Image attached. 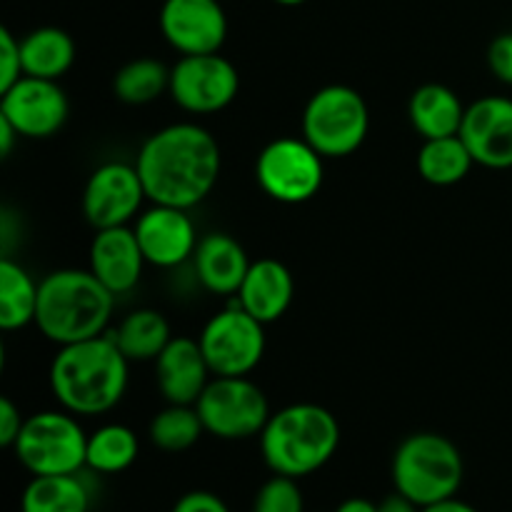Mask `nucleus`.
Masks as SVG:
<instances>
[{
	"label": "nucleus",
	"instance_id": "1",
	"mask_svg": "<svg viewBox=\"0 0 512 512\" xmlns=\"http://www.w3.org/2000/svg\"><path fill=\"white\" fill-rule=\"evenodd\" d=\"M135 168L150 203L190 210L218 185L223 155L208 128L198 123H173L145 138Z\"/></svg>",
	"mask_w": 512,
	"mask_h": 512
},
{
	"label": "nucleus",
	"instance_id": "2",
	"mask_svg": "<svg viewBox=\"0 0 512 512\" xmlns=\"http://www.w3.org/2000/svg\"><path fill=\"white\" fill-rule=\"evenodd\" d=\"M50 393L58 405L78 418L105 415L125 398L130 360L110 333L63 345L48 370Z\"/></svg>",
	"mask_w": 512,
	"mask_h": 512
},
{
	"label": "nucleus",
	"instance_id": "3",
	"mask_svg": "<svg viewBox=\"0 0 512 512\" xmlns=\"http://www.w3.org/2000/svg\"><path fill=\"white\" fill-rule=\"evenodd\" d=\"M113 310L115 295L90 270L60 268L40 280L35 328L63 348L108 333Z\"/></svg>",
	"mask_w": 512,
	"mask_h": 512
},
{
	"label": "nucleus",
	"instance_id": "4",
	"mask_svg": "<svg viewBox=\"0 0 512 512\" xmlns=\"http://www.w3.org/2000/svg\"><path fill=\"white\" fill-rule=\"evenodd\" d=\"M258 438L270 473L303 480L323 470L338 453L340 423L323 405L293 403L270 415Z\"/></svg>",
	"mask_w": 512,
	"mask_h": 512
},
{
	"label": "nucleus",
	"instance_id": "5",
	"mask_svg": "<svg viewBox=\"0 0 512 512\" xmlns=\"http://www.w3.org/2000/svg\"><path fill=\"white\" fill-rule=\"evenodd\" d=\"M395 493L420 508L458 495L465 480L460 448L440 433H413L395 448L390 463Z\"/></svg>",
	"mask_w": 512,
	"mask_h": 512
},
{
	"label": "nucleus",
	"instance_id": "6",
	"mask_svg": "<svg viewBox=\"0 0 512 512\" xmlns=\"http://www.w3.org/2000/svg\"><path fill=\"white\" fill-rule=\"evenodd\" d=\"M13 453L30 475L83 473L88 433L68 410H40L25 418Z\"/></svg>",
	"mask_w": 512,
	"mask_h": 512
},
{
	"label": "nucleus",
	"instance_id": "7",
	"mask_svg": "<svg viewBox=\"0 0 512 512\" xmlns=\"http://www.w3.org/2000/svg\"><path fill=\"white\" fill-rule=\"evenodd\" d=\"M370 130V110L363 95L350 85H325L315 90L303 110V138L323 155L338 160L353 155Z\"/></svg>",
	"mask_w": 512,
	"mask_h": 512
},
{
	"label": "nucleus",
	"instance_id": "8",
	"mask_svg": "<svg viewBox=\"0 0 512 512\" xmlns=\"http://www.w3.org/2000/svg\"><path fill=\"white\" fill-rule=\"evenodd\" d=\"M228 300L200 330L198 343L215 378H245L265 355V325L243 310L235 295Z\"/></svg>",
	"mask_w": 512,
	"mask_h": 512
},
{
	"label": "nucleus",
	"instance_id": "9",
	"mask_svg": "<svg viewBox=\"0 0 512 512\" xmlns=\"http://www.w3.org/2000/svg\"><path fill=\"white\" fill-rule=\"evenodd\" d=\"M255 180L278 203H308L323 188L325 158L305 138H275L255 160Z\"/></svg>",
	"mask_w": 512,
	"mask_h": 512
},
{
	"label": "nucleus",
	"instance_id": "10",
	"mask_svg": "<svg viewBox=\"0 0 512 512\" xmlns=\"http://www.w3.org/2000/svg\"><path fill=\"white\" fill-rule=\"evenodd\" d=\"M205 433L220 440H248L263 433L270 410L263 390L245 378H215L195 403Z\"/></svg>",
	"mask_w": 512,
	"mask_h": 512
},
{
	"label": "nucleus",
	"instance_id": "11",
	"mask_svg": "<svg viewBox=\"0 0 512 512\" xmlns=\"http://www.w3.org/2000/svg\"><path fill=\"white\" fill-rule=\"evenodd\" d=\"M240 93V73L220 53L180 55L170 68L168 95L180 110L213 115L228 108Z\"/></svg>",
	"mask_w": 512,
	"mask_h": 512
},
{
	"label": "nucleus",
	"instance_id": "12",
	"mask_svg": "<svg viewBox=\"0 0 512 512\" xmlns=\"http://www.w3.org/2000/svg\"><path fill=\"white\" fill-rule=\"evenodd\" d=\"M148 200L135 163L108 160L90 173L83 188V215L95 230L120 228L143 213Z\"/></svg>",
	"mask_w": 512,
	"mask_h": 512
},
{
	"label": "nucleus",
	"instance_id": "13",
	"mask_svg": "<svg viewBox=\"0 0 512 512\" xmlns=\"http://www.w3.org/2000/svg\"><path fill=\"white\" fill-rule=\"evenodd\" d=\"M0 115L18 130L20 138H53L68 123L70 103L58 80L23 75L0 93Z\"/></svg>",
	"mask_w": 512,
	"mask_h": 512
},
{
	"label": "nucleus",
	"instance_id": "14",
	"mask_svg": "<svg viewBox=\"0 0 512 512\" xmlns=\"http://www.w3.org/2000/svg\"><path fill=\"white\" fill-rule=\"evenodd\" d=\"M160 33L180 55L220 53L228 40V15L220 0H163Z\"/></svg>",
	"mask_w": 512,
	"mask_h": 512
},
{
	"label": "nucleus",
	"instance_id": "15",
	"mask_svg": "<svg viewBox=\"0 0 512 512\" xmlns=\"http://www.w3.org/2000/svg\"><path fill=\"white\" fill-rule=\"evenodd\" d=\"M135 238L145 255V263L160 270L180 268L183 263L193 260L198 248V228L185 208L173 205L150 203L143 213L135 218Z\"/></svg>",
	"mask_w": 512,
	"mask_h": 512
},
{
	"label": "nucleus",
	"instance_id": "16",
	"mask_svg": "<svg viewBox=\"0 0 512 512\" xmlns=\"http://www.w3.org/2000/svg\"><path fill=\"white\" fill-rule=\"evenodd\" d=\"M460 138L475 165L490 170L512 168V98L485 95L465 110Z\"/></svg>",
	"mask_w": 512,
	"mask_h": 512
},
{
	"label": "nucleus",
	"instance_id": "17",
	"mask_svg": "<svg viewBox=\"0 0 512 512\" xmlns=\"http://www.w3.org/2000/svg\"><path fill=\"white\" fill-rule=\"evenodd\" d=\"M145 265L148 263L130 225L95 230L88 253V270L115 298L130 293L140 283Z\"/></svg>",
	"mask_w": 512,
	"mask_h": 512
},
{
	"label": "nucleus",
	"instance_id": "18",
	"mask_svg": "<svg viewBox=\"0 0 512 512\" xmlns=\"http://www.w3.org/2000/svg\"><path fill=\"white\" fill-rule=\"evenodd\" d=\"M210 380H213V373L195 338L175 335L155 360V383L165 403L195 405Z\"/></svg>",
	"mask_w": 512,
	"mask_h": 512
},
{
	"label": "nucleus",
	"instance_id": "19",
	"mask_svg": "<svg viewBox=\"0 0 512 512\" xmlns=\"http://www.w3.org/2000/svg\"><path fill=\"white\" fill-rule=\"evenodd\" d=\"M250 263L240 240L228 233H208L200 238L198 248L193 253V268L198 275L200 285L208 293L220 295V298H233L238 295L245 275H248Z\"/></svg>",
	"mask_w": 512,
	"mask_h": 512
},
{
	"label": "nucleus",
	"instance_id": "20",
	"mask_svg": "<svg viewBox=\"0 0 512 512\" xmlns=\"http://www.w3.org/2000/svg\"><path fill=\"white\" fill-rule=\"evenodd\" d=\"M293 295L295 280L288 265L275 258H260L250 263L248 275H245L235 298L255 320L270 325L288 313Z\"/></svg>",
	"mask_w": 512,
	"mask_h": 512
},
{
	"label": "nucleus",
	"instance_id": "21",
	"mask_svg": "<svg viewBox=\"0 0 512 512\" xmlns=\"http://www.w3.org/2000/svg\"><path fill=\"white\" fill-rule=\"evenodd\" d=\"M468 105L453 88L443 83H425L410 95L408 118L423 140L460 135Z\"/></svg>",
	"mask_w": 512,
	"mask_h": 512
},
{
	"label": "nucleus",
	"instance_id": "22",
	"mask_svg": "<svg viewBox=\"0 0 512 512\" xmlns=\"http://www.w3.org/2000/svg\"><path fill=\"white\" fill-rule=\"evenodd\" d=\"M110 338L130 363H155L175 335L160 310L138 308L125 315L118 328L110 330Z\"/></svg>",
	"mask_w": 512,
	"mask_h": 512
},
{
	"label": "nucleus",
	"instance_id": "23",
	"mask_svg": "<svg viewBox=\"0 0 512 512\" xmlns=\"http://www.w3.org/2000/svg\"><path fill=\"white\" fill-rule=\"evenodd\" d=\"M23 75L43 80H60L75 63V40L55 25L30 30L20 38Z\"/></svg>",
	"mask_w": 512,
	"mask_h": 512
},
{
	"label": "nucleus",
	"instance_id": "24",
	"mask_svg": "<svg viewBox=\"0 0 512 512\" xmlns=\"http://www.w3.org/2000/svg\"><path fill=\"white\" fill-rule=\"evenodd\" d=\"M93 490L83 473L33 475L20 495V512H90Z\"/></svg>",
	"mask_w": 512,
	"mask_h": 512
},
{
	"label": "nucleus",
	"instance_id": "25",
	"mask_svg": "<svg viewBox=\"0 0 512 512\" xmlns=\"http://www.w3.org/2000/svg\"><path fill=\"white\" fill-rule=\"evenodd\" d=\"M38 290L40 283H35L33 275L18 260L10 255L0 260V328L5 333L23 330L25 325L35 323Z\"/></svg>",
	"mask_w": 512,
	"mask_h": 512
},
{
	"label": "nucleus",
	"instance_id": "26",
	"mask_svg": "<svg viewBox=\"0 0 512 512\" xmlns=\"http://www.w3.org/2000/svg\"><path fill=\"white\" fill-rule=\"evenodd\" d=\"M140 440L133 428L123 423L100 425L88 435V455L85 470L95 475L125 473L138 460Z\"/></svg>",
	"mask_w": 512,
	"mask_h": 512
},
{
	"label": "nucleus",
	"instance_id": "27",
	"mask_svg": "<svg viewBox=\"0 0 512 512\" xmlns=\"http://www.w3.org/2000/svg\"><path fill=\"white\" fill-rule=\"evenodd\" d=\"M475 160L460 135L423 140L418 150V173L425 183L448 188L468 178Z\"/></svg>",
	"mask_w": 512,
	"mask_h": 512
},
{
	"label": "nucleus",
	"instance_id": "28",
	"mask_svg": "<svg viewBox=\"0 0 512 512\" xmlns=\"http://www.w3.org/2000/svg\"><path fill=\"white\" fill-rule=\"evenodd\" d=\"M170 90V68L163 60L135 58L113 75V95L125 105L155 103Z\"/></svg>",
	"mask_w": 512,
	"mask_h": 512
},
{
	"label": "nucleus",
	"instance_id": "29",
	"mask_svg": "<svg viewBox=\"0 0 512 512\" xmlns=\"http://www.w3.org/2000/svg\"><path fill=\"white\" fill-rule=\"evenodd\" d=\"M150 443L163 453H185L205 435V425L200 420L195 405L168 403L150 420Z\"/></svg>",
	"mask_w": 512,
	"mask_h": 512
},
{
	"label": "nucleus",
	"instance_id": "30",
	"mask_svg": "<svg viewBox=\"0 0 512 512\" xmlns=\"http://www.w3.org/2000/svg\"><path fill=\"white\" fill-rule=\"evenodd\" d=\"M253 512H305V495L298 480L273 473L255 493Z\"/></svg>",
	"mask_w": 512,
	"mask_h": 512
},
{
	"label": "nucleus",
	"instance_id": "31",
	"mask_svg": "<svg viewBox=\"0 0 512 512\" xmlns=\"http://www.w3.org/2000/svg\"><path fill=\"white\" fill-rule=\"evenodd\" d=\"M23 78L20 40L8 28H0V93Z\"/></svg>",
	"mask_w": 512,
	"mask_h": 512
},
{
	"label": "nucleus",
	"instance_id": "32",
	"mask_svg": "<svg viewBox=\"0 0 512 512\" xmlns=\"http://www.w3.org/2000/svg\"><path fill=\"white\" fill-rule=\"evenodd\" d=\"M488 68L500 83L512 85V33H503L490 43Z\"/></svg>",
	"mask_w": 512,
	"mask_h": 512
},
{
	"label": "nucleus",
	"instance_id": "33",
	"mask_svg": "<svg viewBox=\"0 0 512 512\" xmlns=\"http://www.w3.org/2000/svg\"><path fill=\"white\" fill-rule=\"evenodd\" d=\"M170 512H230L228 503L210 490H190L175 500Z\"/></svg>",
	"mask_w": 512,
	"mask_h": 512
},
{
	"label": "nucleus",
	"instance_id": "34",
	"mask_svg": "<svg viewBox=\"0 0 512 512\" xmlns=\"http://www.w3.org/2000/svg\"><path fill=\"white\" fill-rule=\"evenodd\" d=\"M23 423L25 418L18 410V405L10 398H0V445L3 448H13L20 430H23Z\"/></svg>",
	"mask_w": 512,
	"mask_h": 512
},
{
	"label": "nucleus",
	"instance_id": "35",
	"mask_svg": "<svg viewBox=\"0 0 512 512\" xmlns=\"http://www.w3.org/2000/svg\"><path fill=\"white\" fill-rule=\"evenodd\" d=\"M378 510L380 512H423L420 505H415L413 500H408L405 495H400V493L388 495L383 503H378Z\"/></svg>",
	"mask_w": 512,
	"mask_h": 512
},
{
	"label": "nucleus",
	"instance_id": "36",
	"mask_svg": "<svg viewBox=\"0 0 512 512\" xmlns=\"http://www.w3.org/2000/svg\"><path fill=\"white\" fill-rule=\"evenodd\" d=\"M423 512H480V510L475 508V505L460 500L458 495H453V498H445L440 500V503L428 505V508H423Z\"/></svg>",
	"mask_w": 512,
	"mask_h": 512
},
{
	"label": "nucleus",
	"instance_id": "37",
	"mask_svg": "<svg viewBox=\"0 0 512 512\" xmlns=\"http://www.w3.org/2000/svg\"><path fill=\"white\" fill-rule=\"evenodd\" d=\"M18 140H20L18 130H15L13 125H10L8 120L0 115V155H3V158H8V155L13 153V145L18 143Z\"/></svg>",
	"mask_w": 512,
	"mask_h": 512
},
{
	"label": "nucleus",
	"instance_id": "38",
	"mask_svg": "<svg viewBox=\"0 0 512 512\" xmlns=\"http://www.w3.org/2000/svg\"><path fill=\"white\" fill-rule=\"evenodd\" d=\"M335 512H380L378 503L368 498H348L335 508Z\"/></svg>",
	"mask_w": 512,
	"mask_h": 512
},
{
	"label": "nucleus",
	"instance_id": "39",
	"mask_svg": "<svg viewBox=\"0 0 512 512\" xmlns=\"http://www.w3.org/2000/svg\"><path fill=\"white\" fill-rule=\"evenodd\" d=\"M273 3L285 5V8H295V5H303V3H308V0H273Z\"/></svg>",
	"mask_w": 512,
	"mask_h": 512
}]
</instances>
